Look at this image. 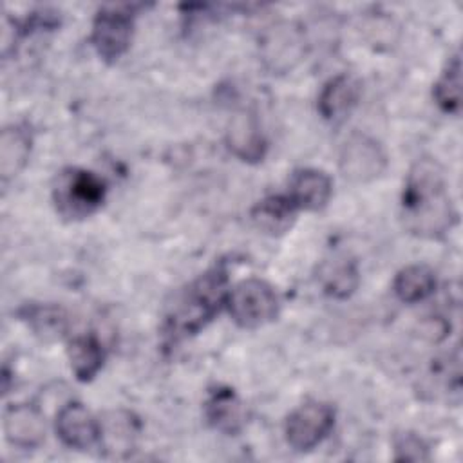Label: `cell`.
Wrapping results in <instances>:
<instances>
[{
    "label": "cell",
    "mask_w": 463,
    "mask_h": 463,
    "mask_svg": "<svg viewBox=\"0 0 463 463\" xmlns=\"http://www.w3.org/2000/svg\"><path fill=\"white\" fill-rule=\"evenodd\" d=\"M405 230L421 239H439L458 221L443 168L432 157L416 159L411 166L400 201Z\"/></svg>",
    "instance_id": "obj_1"
},
{
    "label": "cell",
    "mask_w": 463,
    "mask_h": 463,
    "mask_svg": "<svg viewBox=\"0 0 463 463\" xmlns=\"http://www.w3.org/2000/svg\"><path fill=\"white\" fill-rule=\"evenodd\" d=\"M228 291V271L221 262L174 293L161 324L165 342L177 344L204 329L226 306Z\"/></svg>",
    "instance_id": "obj_2"
},
{
    "label": "cell",
    "mask_w": 463,
    "mask_h": 463,
    "mask_svg": "<svg viewBox=\"0 0 463 463\" xmlns=\"http://www.w3.org/2000/svg\"><path fill=\"white\" fill-rule=\"evenodd\" d=\"M105 194V181L94 172L83 168H65L58 172L52 184L56 212L69 221L92 215L103 204Z\"/></svg>",
    "instance_id": "obj_3"
},
{
    "label": "cell",
    "mask_w": 463,
    "mask_h": 463,
    "mask_svg": "<svg viewBox=\"0 0 463 463\" xmlns=\"http://www.w3.org/2000/svg\"><path fill=\"white\" fill-rule=\"evenodd\" d=\"M279 297L271 284L262 279H244L237 282L226 297V307L233 322L246 329L269 324L279 315Z\"/></svg>",
    "instance_id": "obj_4"
},
{
    "label": "cell",
    "mask_w": 463,
    "mask_h": 463,
    "mask_svg": "<svg viewBox=\"0 0 463 463\" xmlns=\"http://www.w3.org/2000/svg\"><path fill=\"white\" fill-rule=\"evenodd\" d=\"M335 425V409L324 402H306L289 412L284 423L288 445L297 452L318 447Z\"/></svg>",
    "instance_id": "obj_5"
},
{
    "label": "cell",
    "mask_w": 463,
    "mask_h": 463,
    "mask_svg": "<svg viewBox=\"0 0 463 463\" xmlns=\"http://www.w3.org/2000/svg\"><path fill=\"white\" fill-rule=\"evenodd\" d=\"M134 14L127 7H101L92 22L90 43L96 54L107 61H118L130 47Z\"/></svg>",
    "instance_id": "obj_6"
},
{
    "label": "cell",
    "mask_w": 463,
    "mask_h": 463,
    "mask_svg": "<svg viewBox=\"0 0 463 463\" xmlns=\"http://www.w3.org/2000/svg\"><path fill=\"white\" fill-rule=\"evenodd\" d=\"M338 166L347 181L365 184L378 179L385 172L387 154L374 137L367 134H353L342 145Z\"/></svg>",
    "instance_id": "obj_7"
},
{
    "label": "cell",
    "mask_w": 463,
    "mask_h": 463,
    "mask_svg": "<svg viewBox=\"0 0 463 463\" xmlns=\"http://www.w3.org/2000/svg\"><path fill=\"white\" fill-rule=\"evenodd\" d=\"M260 54L271 71L286 72L304 56V33L291 22H280L262 36Z\"/></svg>",
    "instance_id": "obj_8"
},
{
    "label": "cell",
    "mask_w": 463,
    "mask_h": 463,
    "mask_svg": "<svg viewBox=\"0 0 463 463\" xmlns=\"http://www.w3.org/2000/svg\"><path fill=\"white\" fill-rule=\"evenodd\" d=\"M54 430L65 447L87 450L98 443L99 420H96L83 403L69 402L56 412Z\"/></svg>",
    "instance_id": "obj_9"
},
{
    "label": "cell",
    "mask_w": 463,
    "mask_h": 463,
    "mask_svg": "<svg viewBox=\"0 0 463 463\" xmlns=\"http://www.w3.org/2000/svg\"><path fill=\"white\" fill-rule=\"evenodd\" d=\"M139 436V421L128 411H110L99 418L98 445L105 458L125 459L128 458Z\"/></svg>",
    "instance_id": "obj_10"
},
{
    "label": "cell",
    "mask_w": 463,
    "mask_h": 463,
    "mask_svg": "<svg viewBox=\"0 0 463 463\" xmlns=\"http://www.w3.org/2000/svg\"><path fill=\"white\" fill-rule=\"evenodd\" d=\"M226 146L244 163L262 161L268 143L260 123L251 110H239L232 116L226 128Z\"/></svg>",
    "instance_id": "obj_11"
},
{
    "label": "cell",
    "mask_w": 463,
    "mask_h": 463,
    "mask_svg": "<svg viewBox=\"0 0 463 463\" xmlns=\"http://www.w3.org/2000/svg\"><path fill=\"white\" fill-rule=\"evenodd\" d=\"M2 429L5 439L18 449H36L45 439V418L38 407L29 403L5 407Z\"/></svg>",
    "instance_id": "obj_12"
},
{
    "label": "cell",
    "mask_w": 463,
    "mask_h": 463,
    "mask_svg": "<svg viewBox=\"0 0 463 463\" xmlns=\"http://www.w3.org/2000/svg\"><path fill=\"white\" fill-rule=\"evenodd\" d=\"M360 94L362 85L354 76L347 72L336 74L322 87L318 94V112L324 119L338 123L351 114V110L356 107L360 99Z\"/></svg>",
    "instance_id": "obj_13"
},
{
    "label": "cell",
    "mask_w": 463,
    "mask_h": 463,
    "mask_svg": "<svg viewBox=\"0 0 463 463\" xmlns=\"http://www.w3.org/2000/svg\"><path fill=\"white\" fill-rule=\"evenodd\" d=\"M333 194V181L324 170L302 168L289 179L288 197L298 210L318 212L322 210Z\"/></svg>",
    "instance_id": "obj_14"
},
{
    "label": "cell",
    "mask_w": 463,
    "mask_h": 463,
    "mask_svg": "<svg viewBox=\"0 0 463 463\" xmlns=\"http://www.w3.org/2000/svg\"><path fill=\"white\" fill-rule=\"evenodd\" d=\"M204 416L215 430L226 436L239 434L246 423L244 403L230 387H217L210 391L204 403Z\"/></svg>",
    "instance_id": "obj_15"
},
{
    "label": "cell",
    "mask_w": 463,
    "mask_h": 463,
    "mask_svg": "<svg viewBox=\"0 0 463 463\" xmlns=\"http://www.w3.org/2000/svg\"><path fill=\"white\" fill-rule=\"evenodd\" d=\"M33 148V136L25 125L13 123L4 127L0 134V179L9 183L27 165Z\"/></svg>",
    "instance_id": "obj_16"
},
{
    "label": "cell",
    "mask_w": 463,
    "mask_h": 463,
    "mask_svg": "<svg viewBox=\"0 0 463 463\" xmlns=\"http://www.w3.org/2000/svg\"><path fill=\"white\" fill-rule=\"evenodd\" d=\"M298 208L293 204V201L284 195H268L255 203V206L250 212L251 222L268 235H282L286 233L295 219H297Z\"/></svg>",
    "instance_id": "obj_17"
},
{
    "label": "cell",
    "mask_w": 463,
    "mask_h": 463,
    "mask_svg": "<svg viewBox=\"0 0 463 463\" xmlns=\"http://www.w3.org/2000/svg\"><path fill=\"white\" fill-rule=\"evenodd\" d=\"M67 358L74 376L80 382H90L103 367L105 351L94 335H80L69 342Z\"/></svg>",
    "instance_id": "obj_18"
},
{
    "label": "cell",
    "mask_w": 463,
    "mask_h": 463,
    "mask_svg": "<svg viewBox=\"0 0 463 463\" xmlns=\"http://www.w3.org/2000/svg\"><path fill=\"white\" fill-rule=\"evenodd\" d=\"M436 289V273L425 264H411L400 269L392 280L394 295L405 304H416Z\"/></svg>",
    "instance_id": "obj_19"
},
{
    "label": "cell",
    "mask_w": 463,
    "mask_h": 463,
    "mask_svg": "<svg viewBox=\"0 0 463 463\" xmlns=\"http://www.w3.org/2000/svg\"><path fill=\"white\" fill-rule=\"evenodd\" d=\"M318 280L322 289L335 298H347L354 293L360 282L358 266L354 260L345 257H336L322 264L318 271Z\"/></svg>",
    "instance_id": "obj_20"
},
{
    "label": "cell",
    "mask_w": 463,
    "mask_h": 463,
    "mask_svg": "<svg viewBox=\"0 0 463 463\" xmlns=\"http://www.w3.org/2000/svg\"><path fill=\"white\" fill-rule=\"evenodd\" d=\"M432 98L436 105L449 114H458L461 105V58L459 52L449 58L441 76L434 83Z\"/></svg>",
    "instance_id": "obj_21"
},
{
    "label": "cell",
    "mask_w": 463,
    "mask_h": 463,
    "mask_svg": "<svg viewBox=\"0 0 463 463\" xmlns=\"http://www.w3.org/2000/svg\"><path fill=\"white\" fill-rule=\"evenodd\" d=\"M24 318L33 327V331L45 340L60 338L67 331V315L58 306H27L24 307Z\"/></svg>",
    "instance_id": "obj_22"
},
{
    "label": "cell",
    "mask_w": 463,
    "mask_h": 463,
    "mask_svg": "<svg viewBox=\"0 0 463 463\" xmlns=\"http://www.w3.org/2000/svg\"><path fill=\"white\" fill-rule=\"evenodd\" d=\"M394 452L396 459L400 461H425L429 459L427 445L423 439L412 432H403L394 441Z\"/></svg>",
    "instance_id": "obj_23"
}]
</instances>
